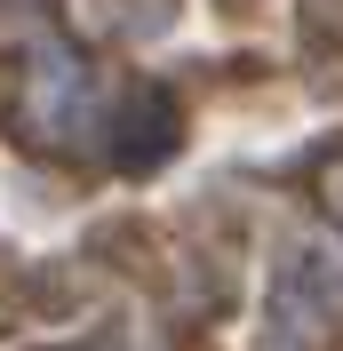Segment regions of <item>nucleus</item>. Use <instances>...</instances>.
<instances>
[{"instance_id":"f257e3e1","label":"nucleus","mask_w":343,"mask_h":351,"mask_svg":"<svg viewBox=\"0 0 343 351\" xmlns=\"http://www.w3.org/2000/svg\"><path fill=\"white\" fill-rule=\"evenodd\" d=\"M16 136L48 144V152H80V136L96 128V80L72 48H32L16 72Z\"/></svg>"},{"instance_id":"f03ea898","label":"nucleus","mask_w":343,"mask_h":351,"mask_svg":"<svg viewBox=\"0 0 343 351\" xmlns=\"http://www.w3.org/2000/svg\"><path fill=\"white\" fill-rule=\"evenodd\" d=\"M176 152V104L160 88H136L128 112H120V136H112V160L120 168H152V160Z\"/></svg>"},{"instance_id":"7ed1b4c3","label":"nucleus","mask_w":343,"mask_h":351,"mask_svg":"<svg viewBox=\"0 0 343 351\" xmlns=\"http://www.w3.org/2000/svg\"><path fill=\"white\" fill-rule=\"evenodd\" d=\"M320 199H327V216H335V223H343V160H335V168H327V176H320Z\"/></svg>"}]
</instances>
